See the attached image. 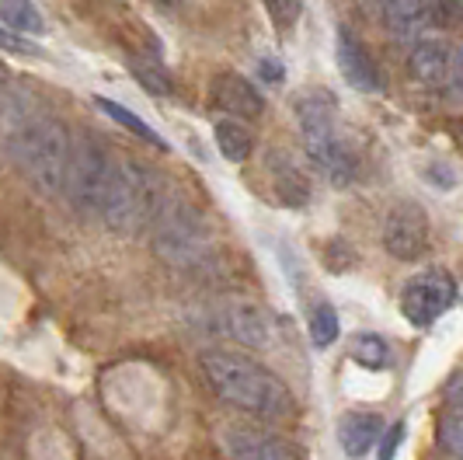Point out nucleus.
Masks as SVG:
<instances>
[{
  "instance_id": "12",
  "label": "nucleus",
  "mask_w": 463,
  "mask_h": 460,
  "mask_svg": "<svg viewBox=\"0 0 463 460\" xmlns=\"http://www.w3.org/2000/svg\"><path fill=\"white\" fill-rule=\"evenodd\" d=\"M383 24L401 43H418L432 24V0H380Z\"/></svg>"
},
{
  "instance_id": "15",
  "label": "nucleus",
  "mask_w": 463,
  "mask_h": 460,
  "mask_svg": "<svg viewBox=\"0 0 463 460\" xmlns=\"http://www.w3.org/2000/svg\"><path fill=\"white\" fill-rule=\"evenodd\" d=\"M335 56H338V67H342L348 84H355L359 91H380V73H376L373 60L366 56L363 43L348 32L345 24L338 28V46H335Z\"/></svg>"
},
{
  "instance_id": "18",
  "label": "nucleus",
  "mask_w": 463,
  "mask_h": 460,
  "mask_svg": "<svg viewBox=\"0 0 463 460\" xmlns=\"http://www.w3.org/2000/svg\"><path fill=\"white\" fill-rule=\"evenodd\" d=\"M0 18L11 35H43L46 32V18L32 0H4Z\"/></svg>"
},
{
  "instance_id": "14",
  "label": "nucleus",
  "mask_w": 463,
  "mask_h": 460,
  "mask_svg": "<svg viewBox=\"0 0 463 460\" xmlns=\"http://www.w3.org/2000/svg\"><path fill=\"white\" fill-rule=\"evenodd\" d=\"M220 331L233 339V342L241 345H251V349H261V345H269V318L258 311L255 303H231V307H223L220 311Z\"/></svg>"
},
{
  "instance_id": "23",
  "label": "nucleus",
  "mask_w": 463,
  "mask_h": 460,
  "mask_svg": "<svg viewBox=\"0 0 463 460\" xmlns=\"http://www.w3.org/2000/svg\"><path fill=\"white\" fill-rule=\"evenodd\" d=\"M261 7L276 28H293L303 14V0H261Z\"/></svg>"
},
{
  "instance_id": "8",
  "label": "nucleus",
  "mask_w": 463,
  "mask_h": 460,
  "mask_svg": "<svg viewBox=\"0 0 463 460\" xmlns=\"http://www.w3.org/2000/svg\"><path fill=\"white\" fill-rule=\"evenodd\" d=\"M408 70L421 88H449V73H453V46L442 39V35H432L425 32L418 43H411V53H408Z\"/></svg>"
},
{
  "instance_id": "9",
  "label": "nucleus",
  "mask_w": 463,
  "mask_h": 460,
  "mask_svg": "<svg viewBox=\"0 0 463 460\" xmlns=\"http://www.w3.org/2000/svg\"><path fill=\"white\" fill-rule=\"evenodd\" d=\"M303 150L310 168L331 185H348L355 178V154L348 150V143L335 129L321 137H303Z\"/></svg>"
},
{
  "instance_id": "13",
  "label": "nucleus",
  "mask_w": 463,
  "mask_h": 460,
  "mask_svg": "<svg viewBox=\"0 0 463 460\" xmlns=\"http://www.w3.org/2000/svg\"><path fill=\"white\" fill-rule=\"evenodd\" d=\"M335 109H338V101L325 88H303V91L293 94V119H297L303 137L331 133L335 129Z\"/></svg>"
},
{
  "instance_id": "17",
  "label": "nucleus",
  "mask_w": 463,
  "mask_h": 460,
  "mask_svg": "<svg viewBox=\"0 0 463 460\" xmlns=\"http://www.w3.org/2000/svg\"><path fill=\"white\" fill-rule=\"evenodd\" d=\"M213 137H216V147H220V154H223L227 161L241 164L251 158L255 137H251V129H248L241 119H220L216 129H213Z\"/></svg>"
},
{
  "instance_id": "2",
  "label": "nucleus",
  "mask_w": 463,
  "mask_h": 460,
  "mask_svg": "<svg viewBox=\"0 0 463 460\" xmlns=\"http://www.w3.org/2000/svg\"><path fill=\"white\" fill-rule=\"evenodd\" d=\"M7 158L18 164L24 182L35 185L43 196H63L67 192L70 161H73V143L67 126L52 115L28 119L18 133L4 137Z\"/></svg>"
},
{
  "instance_id": "19",
  "label": "nucleus",
  "mask_w": 463,
  "mask_h": 460,
  "mask_svg": "<svg viewBox=\"0 0 463 460\" xmlns=\"http://www.w3.org/2000/svg\"><path fill=\"white\" fill-rule=\"evenodd\" d=\"M94 101H98V109H101V112L109 115V119H116L118 126L133 129V133H137L139 139H146L150 147H157V150H167V143H164V139L157 137V133H154V129H150V126H146V122H143L139 115H133L129 109H122L118 101H109V98H94Z\"/></svg>"
},
{
  "instance_id": "22",
  "label": "nucleus",
  "mask_w": 463,
  "mask_h": 460,
  "mask_svg": "<svg viewBox=\"0 0 463 460\" xmlns=\"http://www.w3.org/2000/svg\"><path fill=\"white\" fill-rule=\"evenodd\" d=\"M276 196L282 203H289V206H300L303 199H307V182H303L300 171L289 161H282L276 168Z\"/></svg>"
},
{
  "instance_id": "1",
  "label": "nucleus",
  "mask_w": 463,
  "mask_h": 460,
  "mask_svg": "<svg viewBox=\"0 0 463 460\" xmlns=\"http://www.w3.org/2000/svg\"><path fill=\"white\" fill-rule=\"evenodd\" d=\"M199 367H203V377L220 401H227L231 408L251 415V418L279 422V418H289L297 408L289 388L251 356L213 349L199 359Z\"/></svg>"
},
{
  "instance_id": "25",
  "label": "nucleus",
  "mask_w": 463,
  "mask_h": 460,
  "mask_svg": "<svg viewBox=\"0 0 463 460\" xmlns=\"http://www.w3.org/2000/svg\"><path fill=\"white\" fill-rule=\"evenodd\" d=\"M129 67H133V73H137L139 81H143V84H146V88H150L154 94H167V91H171V81H167V73H164L161 67H150V63H137V60H133Z\"/></svg>"
},
{
  "instance_id": "24",
  "label": "nucleus",
  "mask_w": 463,
  "mask_h": 460,
  "mask_svg": "<svg viewBox=\"0 0 463 460\" xmlns=\"http://www.w3.org/2000/svg\"><path fill=\"white\" fill-rule=\"evenodd\" d=\"M439 439L442 446L453 454L457 460H463V412H449L439 422Z\"/></svg>"
},
{
  "instance_id": "5",
  "label": "nucleus",
  "mask_w": 463,
  "mask_h": 460,
  "mask_svg": "<svg viewBox=\"0 0 463 460\" xmlns=\"http://www.w3.org/2000/svg\"><path fill=\"white\" fill-rule=\"evenodd\" d=\"M116 164L118 161H112V154L94 139L73 143V161H70L67 192L63 196L80 216H101L112 178H116Z\"/></svg>"
},
{
  "instance_id": "4",
  "label": "nucleus",
  "mask_w": 463,
  "mask_h": 460,
  "mask_svg": "<svg viewBox=\"0 0 463 460\" xmlns=\"http://www.w3.org/2000/svg\"><path fill=\"white\" fill-rule=\"evenodd\" d=\"M150 241H154V252L161 254L167 265H178V269L199 265L213 252L209 224L203 220L199 209L188 206L185 199H167L164 203L154 227H150Z\"/></svg>"
},
{
  "instance_id": "3",
  "label": "nucleus",
  "mask_w": 463,
  "mask_h": 460,
  "mask_svg": "<svg viewBox=\"0 0 463 460\" xmlns=\"http://www.w3.org/2000/svg\"><path fill=\"white\" fill-rule=\"evenodd\" d=\"M164 203L167 199H164L161 182L154 178V171L137 161H129V158H122L116 164V178H112V188H109L101 220H105L109 230L129 237V234L154 227V220L164 209Z\"/></svg>"
},
{
  "instance_id": "21",
  "label": "nucleus",
  "mask_w": 463,
  "mask_h": 460,
  "mask_svg": "<svg viewBox=\"0 0 463 460\" xmlns=\"http://www.w3.org/2000/svg\"><path fill=\"white\" fill-rule=\"evenodd\" d=\"M352 359L366 369H383L391 363V349L380 335H359L352 342Z\"/></svg>"
},
{
  "instance_id": "7",
  "label": "nucleus",
  "mask_w": 463,
  "mask_h": 460,
  "mask_svg": "<svg viewBox=\"0 0 463 460\" xmlns=\"http://www.w3.org/2000/svg\"><path fill=\"white\" fill-rule=\"evenodd\" d=\"M383 252L397 258V262H415L418 254L429 248V216L418 203H397L387 216H383V230H380Z\"/></svg>"
},
{
  "instance_id": "10",
  "label": "nucleus",
  "mask_w": 463,
  "mask_h": 460,
  "mask_svg": "<svg viewBox=\"0 0 463 460\" xmlns=\"http://www.w3.org/2000/svg\"><path fill=\"white\" fill-rule=\"evenodd\" d=\"M213 101H216V109L227 112V119H241V122L261 119V112H265V101H261L258 88L241 73H220L213 81Z\"/></svg>"
},
{
  "instance_id": "6",
  "label": "nucleus",
  "mask_w": 463,
  "mask_h": 460,
  "mask_svg": "<svg viewBox=\"0 0 463 460\" xmlns=\"http://www.w3.org/2000/svg\"><path fill=\"white\" fill-rule=\"evenodd\" d=\"M457 300V283L442 269H429L415 276L401 293V311L415 328H429L439 314H446Z\"/></svg>"
},
{
  "instance_id": "11",
  "label": "nucleus",
  "mask_w": 463,
  "mask_h": 460,
  "mask_svg": "<svg viewBox=\"0 0 463 460\" xmlns=\"http://www.w3.org/2000/svg\"><path fill=\"white\" fill-rule=\"evenodd\" d=\"M227 457L231 460H300L289 439L261 433V429H231L227 433Z\"/></svg>"
},
{
  "instance_id": "20",
  "label": "nucleus",
  "mask_w": 463,
  "mask_h": 460,
  "mask_svg": "<svg viewBox=\"0 0 463 460\" xmlns=\"http://www.w3.org/2000/svg\"><path fill=\"white\" fill-rule=\"evenodd\" d=\"M307 324H310V339H314V345H321V349L338 339V314H335V307H331L327 300H317V303L310 307Z\"/></svg>"
},
{
  "instance_id": "27",
  "label": "nucleus",
  "mask_w": 463,
  "mask_h": 460,
  "mask_svg": "<svg viewBox=\"0 0 463 460\" xmlns=\"http://www.w3.org/2000/svg\"><path fill=\"white\" fill-rule=\"evenodd\" d=\"M446 398H449L453 412H463V373H457V377L449 380V388H446Z\"/></svg>"
},
{
  "instance_id": "16",
  "label": "nucleus",
  "mask_w": 463,
  "mask_h": 460,
  "mask_svg": "<svg viewBox=\"0 0 463 460\" xmlns=\"http://www.w3.org/2000/svg\"><path fill=\"white\" fill-rule=\"evenodd\" d=\"M380 436H383V418L373 412H352L338 426V443H342L345 457L352 460L366 457L373 446L380 443Z\"/></svg>"
},
{
  "instance_id": "26",
  "label": "nucleus",
  "mask_w": 463,
  "mask_h": 460,
  "mask_svg": "<svg viewBox=\"0 0 463 460\" xmlns=\"http://www.w3.org/2000/svg\"><path fill=\"white\" fill-rule=\"evenodd\" d=\"M449 91L463 94V39L453 46V73H449Z\"/></svg>"
}]
</instances>
